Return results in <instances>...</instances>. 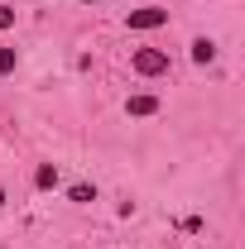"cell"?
Segmentation results:
<instances>
[{
	"label": "cell",
	"mask_w": 245,
	"mask_h": 249,
	"mask_svg": "<svg viewBox=\"0 0 245 249\" xmlns=\"http://www.w3.org/2000/svg\"><path fill=\"white\" fill-rule=\"evenodd\" d=\"M135 72L140 77H163L168 72V53L163 48H135Z\"/></svg>",
	"instance_id": "cell-1"
},
{
	"label": "cell",
	"mask_w": 245,
	"mask_h": 249,
	"mask_svg": "<svg viewBox=\"0 0 245 249\" xmlns=\"http://www.w3.org/2000/svg\"><path fill=\"white\" fill-rule=\"evenodd\" d=\"M125 24H130L135 34H144V29H163V24H168V10H159V5L130 10V15H125Z\"/></svg>",
	"instance_id": "cell-2"
},
{
	"label": "cell",
	"mask_w": 245,
	"mask_h": 249,
	"mask_svg": "<svg viewBox=\"0 0 245 249\" xmlns=\"http://www.w3.org/2000/svg\"><path fill=\"white\" fill-rule=\"evenodd\" d=\"M125 110H130L135 120H144V115H159V96L140 91V96H130V101H125Z\"/></svg>",
	"instance_id": "cell-3"
},
{
	"label": "cell",
	"mask_w": 245,
	"mask_h": 249,
	"mask_svg": "<svg viewBox=\"0 0 245 249\" xmlns=\"http://www.w3.org/2000/svg\"><path fill=\"white\" fill-rule=\"evenodd\" d=\"M212 58H216V43H212V38H197V43H192V62H202V67H207Z\"/></svg>",
	"instance_id": "cell-4"
},
{
	"label": "cell",
	"mask_w": 245,
	"mask_h": 249,
	"mask_svg": "<svg viewBox=\"0 0 245 249\" xmlns=\"http://www.w3.org/2000/svg\"><path fill=\"white\" fill-rule=\"evenodd\" d=\"M53 182H58V168H53V163H43V168L34 173V187H39V192H48Z\"/></svg>",
	"instance_id": "cell-5"
},
{
	"label": "cell",
	"mask_w": 245,
	"mask_h": 249,
	"mask_svg": "<svg viewBox=\"0 0 245 249\" xmlns=\"http://www.w3.org/2000/svg\"><path fill=\"white\" fill-rule=\"evenodd\" d=\"M67 196H72V201H96V187L77 182V187H72V192H67Z\"/></svg>",
	"instance_id": "cell-6"
},
{
	"label": "cell",
	"mask_w": 245,
	"mask_h": 249,
	"mask_svg": "<svg viewBox=\"0 0 245 249\" xmlns=\"http://www.w3.org/2000/svg\"><path fill=\"white\" fill-rule=\"evenodd\" d=\"M15 72V48H0V77Z\"/></svg>",
	"instance_id": "cell-7"
},
{
	"label": "cell",
	"mask_w": 245,
	"mask_h": 249,
	"mask_svg": "<svg viewBox=\"0 0 245 249\" xmlns=\"http://www.w3.org/2000/svg\"><path fill=\"white\" fill-rule=\"evenodd\" d=\"M10 24H15V10H10V5H0V29H10Z\"/></svg>",
	"instance_id": "cell-8"
},
{
	"label": "cell",
	"mask_w": 245,
	"mask_h": 249,
	"mask_svg": "<svg viewBox=\"0 0 245 249\" xmlns=\"http://www.w3.org/2000/svg\"><path fill=\"white\" fill-rule=\"evenodd\" d=\"M0 206H5V187H0Z\"/></svg>",
	"instance_id": "cell-9"
}]
</instances>
